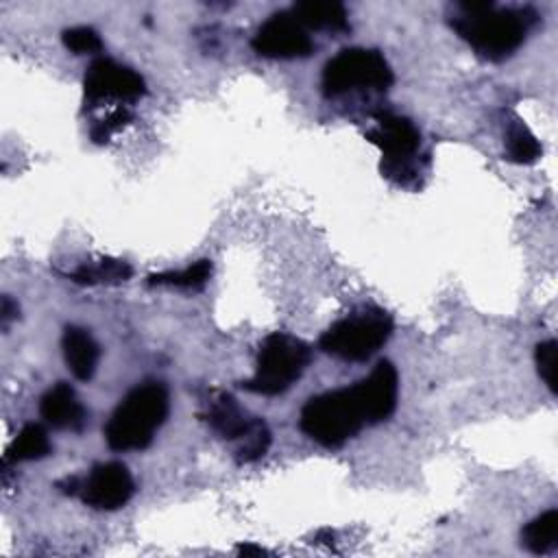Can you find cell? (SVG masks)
<instances>
[{"mask_svg": "<svg viewBox=\"0 0 558 558\" xmlns=\"http://www.w3.org/2000/svg\"><path fill=\"white\" fill-rule=\"evenodd\" d=\"M238 551H240V554H244V556H248V554H257V556H259V554H264V549H262V547H257V545H242Z\"/></svg>", "mask_w": 558, "mask_h": 558, "instance_id": "obj_26", "label": "cell"}, {"mask_svg": "<svg viewBox=\"0 0 558 558\" xmlns=\"http://www.w3.org/2000/svg\"><path fill=\"white\" fill-rule=\"evenodd\" d=\"M39 414L57 429L81 432L87 423V412L68 381H57L39 399Z\"/></svg>", "mask_w": 558, "mask_h": 558, "instance_id": "obj_12", "label": "cell"}, {"mask_svg": "<svg viewBox=\"0 0 558 558\" xmlns=\"http://www.w3.org/2000/svg\"><path fill=\"white\" fill-rule=\"evenodd\" d=\"M251 46L266 59H303L314 52L307 28L288 11L272 13L255 31Z\"/></svg>", "mask_w": 558, "mask_h": 558, "instance_id": "obj_9", "label": "cell"}, {"mask_svg": "<svg viewBox=\"0 0 558 558\" xmlns=\"http://www.w3.org/2000/svg\"><path fill=\"white\" fill-rule=\"evenodd\" d=\"M534 362L545 386L556 395L558 392V344L556 340H545L536 344Z\"/></svg>", "mask_w": 558, "mask_h": 558, "instance_id": "obj_22", "label": "cell"}, {"mask_svg": "<svg viewBox=\"0 0 558 558\" xmlns=\"http://www.w3.org/2000/svg\"><path fill=\"white\" fill-rule=\"evenodd\" d=\"M364 425H368V416L357 381L307 399L299 416L301 432L323 447L344 445Z\"/></svg>", "mask_w": 558, "mask_h": 558, "instance_id": "obj_3", "label": "cell"}, {"mask_svg": "<svg viewBox=\"0 0 558 558\" xmlns=\"http://www.w3.org/2000/svg\"><path fill=\"white\" fill-rule=\"evenodd\" d=\"M362 392L368 425L386 421L397 408L399 395V373L390 360H379L368 377L357 381Z\"/></svg>", "mask_w": 558, "mask_h": 558, "instance_id": "obj_11", "label": "cell"}, {"mask_svg": "<svg viewBox=\"0 0 558 558\" xmlns=\"http://www.w3.org/2000/svg\"><path fill=\"white\" fill-rule=\"evenodd\" d=\"M211 277V262L209 259H198L181 270H163L148 275L146 283L148 286H170V288H181V290H201L207 286Z\"/></svg>", "mask_w": 558, "mask_h": 558, "instance_id": "obj_19", "label": "cell"}, {"mask_svg": "<svg viewBox=\"0 0 558 558\" xmlns=\"http://www.w3.org/2000/svg\"><path fill=\"white\" fill-rule=\"evenodd\" d=\"M392 81L390 63L375 48H342L323 68V92L331 98L357 89L386 92Z\"/></svg>", "mask_w": 558, "mask_h": 558, "instance_id": "obj_6", "label": "cell"}, {"mask_svg": "<svg viewBox=\"0 0 558 558\" xmlns=\"http://www.w3.org/2000/svg\"><path fill=\"white\" fill-rule=\"evenodd\" d=\"M290 13L307 28V31H331L342 33L349 28V15L344 4L333 0H303L296 2Z\"/></svg>", "mask_w": 558, "mask_h": 558, "instance_id": "obj_15", "label": "cell"}, {"mask_svg": "<svg viewBox=\"0 0 558 558\" xmlns=\"http://www.w3.org/2000/svg\"><path fill=\"white\" fill-rule=\"evenodd\" d=\"M133 268L124 259L102 257L98 262H87L68 272V279L78 286H118L129 281Z\"/></svg>", "mask_w": 558, "mask_h": 558, "instance_id": "obj_16", "label": "cell"}, {"mask_svg": "<svg viewBox=\"0 0 558 558\" xmlns=\"http://www.w3.org/2000/svg\"><path fill=\"white\" fill-rule=\"evenodd\" d=\"M52 451L48 432L39 423H26L17 436L7 447V453L2 458V466L17 464V462H31L41 460Z\"/></svg>", "mask_w": 558, "mask_h": 558, "instance_id": "obj_17", "label": "cell"}, {"mask_svg": "<svg viewBox=\"0 0 558 558\" xmlns=\"http://www.w3.org/2000/svg\"><path fill=\"white\" fill-rule=\"evenodd\" d=\"M270 442H272V434H270L266 421L255 416L253 423L248 425V429L233 442L235 445V460L240 464L255 462L262 456H266V451L270 449Z\"/></svg>", "mask_w": 558, "mask_h": 558, "instance_id": "obj_21", "label": "cell"}, {"mask_svg": "<svg viewBox=\"0 0 558 558\" xmlns=\"http://www.w3.org/2000/svg\"><path fill=\"white\" fill-rule=\"evenodd\" d=\"M366 137L379 146L384 155L381 172L401 183L410 185L412 179L421 172V163L416 159L421 146V133L412 120L397 113H377V124L366 133Z\"/></svg>", "mask_w": 558, "mask_h": 558, "instance_id": "obj_7", "label": "cell"}, {"mask_svg": "<svg viewBox=\"0 0 558 558\" xmlns=\"http://www.w3.org/2000/svg\"><path fill=\"white\" fill-rule=\"evenodd\" d=\"M536 22L538 13L530 7H497L493 2H458L449 17L451 28L486 61L512 57Z\"/></svg>", "mask_w": 558, "mask_h": 558, "instance_id": "obj_1", "label": "cell"}, {"mask_svg": "<svg viewBox=\"0 0 558 558\" xmlns=\"http://www.w3.org/2000/svg\"><path fill=\"white\" fill-rule=\"evenodd\" d=\"M17 312H20L17 303H15L11 296H4V299H2V325L7 327L9 320L17 316Z\"/></svg>", "mask_w": 558, "mask_h": 558, "instance_id": "obj_25", "label": "cell"}, {"mask_svg": "<svg viewBox=\"0 0 558 558\" xmlns=\"http://www.w3.org/2000/svg\"><path fill=\"white\" fill-rule=\"evenodd\" d=\"M135 493V482L122 462H100L81 480L78 495L94 510H118Z\"/></svg>", "mask_w": 558, "mask_h": 558, "instance_id": "obj_10", "label": "cell"}, {"mask_svg": "<svg viewBox=\"0 0 558 558\" xmlns=\"http://www.w3.org/2000/svg\"><path fill=\"white\" fill-rule=\"evenodd\" d=\"M201 416L220 438L231 442H235L255 418L246 414L238 405V401L227 392H211L209 399L205 401V412Z\"/></svg>", "mask_w": 558, "mask_h": 558, "instance_id": "obj_13", "label": "cell"}, {"mask_svg": "<svg viewBox=\"0 0 558 558\" xmlns=\"http://www.w3.org/2000/svg\"><path fill=\"white\" fill-rule=\"evenodd\" d=\"M506 153L508 159L514 163H534L541 157L543 148L534 133L521 120H512L506 129Z\"/></svg>", "mask_w": 558, "mask_h": 558, "instance_id": "obj_20", "label": "cell"}, {"mask_svg": "<svg viewBox=\"0 0 558 558\" xmlns=\"http://www.w3.org/2000/svg\"><path fill=\"white\" fill-rule=\"evenodd\" d=\"M521 545L532 554H549L558 545V510L551 508L534 517L521 530Z\"/></svg>", "mask_w": 558, "mask_h": 558, "instance_id": "obj_18", "label": "cell"}, {"mask_svg": "<svg viewBox=\"0 0 558 558\" xmlns=\"http://www.w3.org/2000/svg\"><path fill=\"white\" fill-rule=\"evenodd\" d=\"M63 46L74 54H94L102 48L100 35L92 26H72L61 33Z\"/></svg>", "mask_w": 558, "mask_h": 558, "instance_id": "obj_23", "label": "cell"}, {"mask_svg": "<svg viewBox=\"0 0 558 558\" xmlns=\"http://www.w3.org/2000/svg\"><path fill=\"white\" fill-rule=\"evenodd\" d=\"M310 360L312 349L305 340L286 331H272L262 340L255 375L242 381V388L264 397L281 395L305 373Z\"/></svg>", "mask_w": 558, "mask_h": 558, "instance_id": "obj_4", "label": "cell"}, {"mask_svg": "<svg viewBox=\"0 0 558 558\" xmlns=\"http://www.w3.org/2000/svg\"><path fill=\"white\" fill-rule=\"evenodd\" d=\"M85 102L92 107L102 100H137L146 94V81L133 68L118 63L109 57L94 59L83 76Z\"/></svg>", "mask_w": 558, "mask_h": 558, "instance_id": "obj_8", "label": "cell"}, {"mask_svg": "<svg viewBox=\"0 0 558 558\" xmlns=\"http://www.w3.org/2000/svg\"><path fill=\"white\" fill-rule=\"evenodd\" d=\"M61 351L68 371L78 381H89L96 373L100 349L92 333L78 325H68L61 336Z\"/></svg>", "mask_w": 558, "mask_h": 558, "instance_id": "obj_14", "label": "cell"}, {"mask_svg": "<svg viewBox=\"0 0 558 558\" xmlns=\"http://www.w3.org/2000/svg\"><path fill=\"white\" fill-rule=\"evenodd\" d=\"M392 329L395 323L386 310L362 307L329 325L320 333L318 347L338 360L364 362L390 340Z\"/></svg>", "mask_w": 558, "mask_h": 558, "instance_id": "obj_5", "label": "cell"}, {"mask_svg": "<svg viewBox=\"0 0 558 558\" xmlns=\"http://www.w3.org/2000/svg\"><path fill=\"white\" fill-rule=\"evenodd\" d=\"M170 412L168 388L161 381H144L126 392L116 405L107 425L105 440L113 451H142L155 432L166 423Z\"/></svg>", "mask_w": 558, "mask_h": 558, "instance_id": "obj_2", "label": "cell"}, {"mask_svg": "<svg viewBox=\"0 0 558 558\" xmlns=\"http://www.w3.org/2000/svg\"><path fill=\"white\" fill-rule=\"evenodd\" d=\"M133 120V113L131 109L126 107H116L113 111H109L105 118L96 120L89 129V137L96 142V144H105L109 142L120 129H124L129 122Z\"/></svg>", "mask_w": 558, "mask_h": 558, "instance_id": "obj_24", "label": "cell"}]
</instances>
